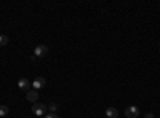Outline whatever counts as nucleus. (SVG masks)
Wrapping results in <instances>:
<instances>
[{"label": "nucleus", "instance_id": "nucleus-2", "mask_svg": "<svg viewBox=\"0 0 160 118\" xmlns=\"http://www.w3.org/2000/svg\"><path fill=\"white\" fill-rule=\"evenodd\" d=\"M138 115H139V109L136 106L127 107V110H125V116L127 118H138Z\"/></svg>", "mask_w": 160, "mask_h": 118}, {"label": "nucleus", "instance_id": "nucleus-11", "mask_svg": "<svg viewBox=\"0 0 160 118\" xmlns=\"http://www.w3.org/2000/svg\"><path fill=\"white\" fill-rule=\"evenodd\" d=\"M45 118H59L56 113H48V115H45Z\"/></svg>", "mask_w": 160, "mask_h": 118}, {"label": "nucleus", "instance_id": "nucleus-1", "mask_svg": "<svg viewBox=\"0 0 160 118\" xmlns=\"http://www.w3.org/2000/svg\"><path fill=\"white\" fill-rule=\"evenodd\" d=\"M32 113L37 115V116H42V115L47 113V107L43 106V104H40V102H35L32 106Z\"/></svg>", "mask_w": 160, "mask_h": 118}, {"label": "nucleus", "instance_id": "nucleus-5", "mask_svg": "<svg viewBox=\"0 0 160 118\" xmlns=\"http://www.w3.org/2000/svg\"><path fill=\"white\" fill-rule=\"evenodd\" d=\"M45 85H47V80H45L43 77H37L35 80L32 82V88H34L35 91H37V89H40V88H43Z\"/></svg>", "mask_w": 160, "mask_h": 118}, {"label": "nucleus", "instance_id": "nucleus-7", "mask_svg": "<svg viewBox=\"0 0 160 118\" xmlns=\"http://www.w3.org/2000/svg\"><path fill=\"white\" fill-rule=\"evenodd\" d=\"M106 116H108V118H117V116H118V110L114 109V107L106 109Z\"/></svg>", "mask_w": 160, "mask_h": 118}, {"label": "nucleus", "instance_id": "nucleus-12", "mask_svg": "<svg viewBox=\"0 0 160 118\" xmlns=\"http://www.w3.org/2000/svg\"><path fill=\"white\" fill-rule=\"evenodd\" d=\"M31 61H32V62H35V61H37V56H35V54H34V53H32V54H31Z\"/></svg>", "mask_w": 160, "mask_h": 118}, {"label": "nucleus", "instance_id": "nucleus-6", "mask_svg": "<svg viewBox=\"0 0 160 118\" xmlns=\"http://www.w3.org/2000/svg\"><path fill=\"white\" fill-rule=\"evenodd\" d=\"M26 99H28L29 102H37L38 101V91H35V89H29L28 93H26Z\"/></svg>", "mask_w": 160, "mask_h": 118}, {"label": "nucleus", "instance_id": "nucleus-9", "mask_svg": "<svg viewBox=\"0 0 160 118\" xmlns=\"http://www.w3.org/2000/svg\"><path fill=\"white\" fill-rule=\"evenodd\" d=\"M8 43V37L7 35H0V46H3Z\"/></svg>", "mask_w": 160, "mask_h": 118}, {"label": "nucleus", "instance_id": "nucleus-13", "mask_svg": "<svg viewBox=\"0 0 160 118\" xmlns=\"http://www.w3.org/2000/svg\"><path fill=\"white\" fill-rule=\"evenodd\" d=\"M144 118H154V115L152 113H146V116Z\"/></svg>", "mask_w": 160, "mask_h": 118}, {"label": "nucleus", "instance_id": "nucleus-4", "mask_svg": "<svg viewBox=\"0 0 160 118\" xmlns=\"http://www.w3.org/2000/svg\"><path fill=\"white\" fill-rule=\"evenodd\" d=\"M31 86H32V83L28 80V78H19V82H18V88H19V89H22V91H26V93H28Z\"/></svg>", "mask_w": 160, "mask_h": 118}, {"label": "nucleus", "instance_id": "nucleus-3", "mask_svg": "<svg viewBox=\"0 0 160 118\" xmlns=\"http://www.w3.org/2000/svg\"><path fill=\"white\" fill-rule=\"evenodd\" d=\"M34 54H35L37 58H43V56H47V54H48V46H47V45H38V46H35Z\"/></svg>", "mask_w": 160, "mask_h": 118}, {"label": "nucleus", "instance_id": "nucleus-10", "mask_svg": "<svg viewBox=\"0 0 160 118\" xmlns=\"http://www.w3.org/2000/svg\"><path fill=\"white\" fill-rule=\"evenodd\" d=\"M48 109H50V112H51V113H56V110H58V106H56L55 102H51L50 106H48Z\"/></svg>", "mask_w": 160, "mask_h": 118}, {"label": "nucleus", "instance_id": "nucleus-8", "mask_svg": "<svg viewBox=\"0 0 160 118\" xmlns=\"http://www.w3.org/2000/svg\"><path fill=\"white\" fill-rule=\"evenodd\" d=\"M10 113V109L7 106H0V116H7Z\"/></svg>", "mask_w": 160, "mask_h": 118}]
</instances>
